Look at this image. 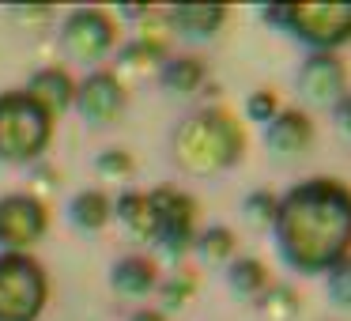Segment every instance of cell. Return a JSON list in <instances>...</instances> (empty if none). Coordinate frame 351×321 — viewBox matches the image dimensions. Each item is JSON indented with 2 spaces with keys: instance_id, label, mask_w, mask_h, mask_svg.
Listing matches in <instances>:
<instances>
[{
  "instance_id": "obj_1",
  "label": "cell",
  "mask_w": 351,
  "mask_h": 321,
  "mask_svg": "<svg viewBox=\"0 0 351 321\" xmlns=\"http://www.w3.org/2000/svg\"><path fill=\"white\" fill-rule=\"evenodd\" d=\"M276 246L295 272H328L351 257V189L336 178H310L280 197Z\"/></svg>"
},
{
  "instance_id": "obj_2",
  "label": "cell",
  "mask_w": 351,
  "mask_h": 321,
  "mask_svg": "<svg viewBox=\"0 0 351 321\" xmlns=\"http://www.w3.org/2000/svg\"><path fill=\"white\" fill-rule=\"evenodd\" d=\"M242 129L223 110H204L174 132V155L193 174H215V170L230 167V163L242 159Z\"/></svg>"
},
{
  "instance_id": "obj_3",
  "label": "cell",
  "mask_w": 351,
  "mask_h": 321,
  "mask_svg": "<svg viewBox=\"0 0 351 321\" xmlns=\"http://www.w3.org/2000/svg\"><path fill=\"white\" fill-rule=\"evenodd\" d=\"M265 19L306 42L313 54H336L351 42V4H283L265 8Z\"/></svg>"
},
{
  "instance_id": "obj_4",
  "label": "cell",
  "mask_w": 351,
  "mask_h": 321,
  "mask_svg": "<svg viewBox=\"0 0 351 321\" xmlns=\"http://www.w3.org/2000/svg\"><path fill=\"white\" fill-rule=\"evenodd\" d=\"M53 114L42 102H34L27 91L0 95V159L27 163L49 144Z\"/></svg>"
},
{
  "instance_id": "obj_5",
  "label": "cell",
  "mask_w": 351,
  "mask_h": 321,
  "mask_svg": "<svg viewBox=\"0 0 351 321\" xmlns=\"http://www.w3.org/2000/svg\"><path fill=\"white\" fill-rule=\"evenodd\" d=\"M46 302V276L23 253L0 257V321H34Z\"/></svg>"
},
{
  "instance_id": "obj_6",
  "label": "cell",
  "mask_w": 351,
  "mask_h": 321,
  "mask_svg": "<svg viewBox=\"0 0 351 321\" xmlns=\"http://www.w3.org/2000/svg\"><path fill=\"white\" fill-rule=\"evenodd\" d=\"M152 215H155V238L162 242L167 253H185L193 242V219H197V204L178 189H155L152 197Z\"/></svg>"
},
{
  "instance_id": "obj_7",
  "label": "cell",
  "mask_w": 351,
  "mask_h": 321,
  "mask_svg": "<svg viewBox=\"0 0 351 321\" xmlns=\"http://www.w3.org/2000/svg\"><path fill=\"white\" fill-rule=\"evenodd\" d=\"M298 91L310 106H336L348 99V69L336 54H310L298 69Z\"/></svg>"
},
{
  "instance_id": "obj_8",
  "label": "cell",
  "mask_w": 351,
  "mask_h": 321,
  "mask_svg": "<svg viewBox=\"0 0 351 321\" xmlns=\"http://www.w3.org/2000/svg\"><path fill=\"white\" fill-rule=\"evenodd\" d=\"M46 230V208L31 197H4L0 200V246L4 250H23L38 242Z\"/></svg>"
},
{
  "instance_id": "obj_9",
  "label": "cell",
  "mask_w": 351,
  "mask_h": 321,
  "mask_svg": "<svg viewBox=\"0 0 351 321\" xmlns=\"http://www.w3.org/2000/svg\"><path fill=\"white\" fill-rule=\"evenodd\" d=\"M64 46H69L80 61L102 57L114 46V23H110V16H102V12H95V8L76 12V16L69 19V27H64Z\"/></svg>"
},
{
  "instance_id": "obj_10",
  "label": "cell",
  "mask_w": 351,
  "mask_h": 321,
  "mask_svg": "<svg viewBox=\"0 0 351 321\" xmlns=\"http://www.w3.org/2000/svg\"><path fill=\"white\" fill-rule=\"evenodd\" d=\"M265 144L276 155H302L313 144V121L302 110H280L265 129Z\"/></svg>"
},
{
  "instance_id": "obj_11",
  "label": "cell",
  "mask_w": 351,
  "mask_h": 321,
  "mask_svg": "<svg viewBox=\"0 0 351 321\" xmlns=\"http://www.w3.org/2000/svg\"><path fill=\"white\" fill-rule=\"evenodd\" d=\"M121 106H125V91L110 72H95V76L84 80V87H80V110H84L87 121L106 125L121 114Z\"/></svg>"
},
{
  "instance_id": "obj_12",
  "label": "cell",
  "mask_w": 351,
  "mask_h": 321,
  "mask_svg": "<svg viewBox=\"0 0 351 321\" xmlns=\"http://www.w3.org/2000/svg\"><path fill=\"white\" fill-rule=\"evenodd\" d=\"M170 19L189 38H212L227 23V8H219V4H182V8L170 12Z\"/></svg>"
},
{
  "instance_id": "obj_13",
  "label": "cell",
  "mask_w": 351,
  "mask_h": 321,
  "mask_svg": "<svg viewBox=\"0 0 351 321\" xmlns=\"http://www.w3.org/2000/svg\"><path fill=\"white\" fill-rule=\"evenodd\" d=\"M27 95H31L34 102H42L49 114H61V110L72 102V80L64 76V72H57V69L38 72V76L31 80V87H27Z\"/></svg>"
},
{
  "instance_id": "obj_14",
  "label": "cell",
  "mask_w": 351,
  "mask_h": 321,
  "mask_svg": "<svg viewBox=\"0 0 351 321\" xmlns=\"http://www.w3.org/2000/svg\"><path fill=\"white\" fill-rule=\"evenodd\" d=\"M114 287L121 295H147L155 287V265L147 257H125L114 265Z\"/></svg>"
},
{
  "instance_id": "obj_15",
  "label": "cell",
  "mask_w": 351,
  "mask_h": 321,
  "mask_svg": "<svg viewBox=\"0 0 351 321\" xmlns=\"http://www.w3.org/2000/svg\"><path fill=\"white\" fill-rule=\"evenodd\" d=\"M230 287L238 291L242 298H257L268 291V268L253 257H242L230 265Z\"/></svg>"
},
{
  "instance_id": "obj_16",
  "label": "cell",
  "mask_w": 351,
  "mask_h": 321,
  "mask_svg": "<svg viewBox=\"0 0 351 321\" xmlns=\"http://www.w3.org/2000/svg\"><path fill=\"white\" fill-rule=\"evenodd\" d=\"M162 84L178 95H189L204 84V64L197 57H178V61H167L162 64Z\"/></svg>"
},
{
  "instance_id": "obj_17",
  "label": "cell",
  "mask_w": 351,
  "mask_h": 321,
  "mask_svg": "<svg viewBox=\"0 0 351 321\" xmlns=\"http://www.w3.org/2000/svg\"><path fill=\"white\" fill-rule=\"evenodd\" d=\"M117 212H121L125 227H132L140 238H155V215H152V200L140 197V193H125L117 200Z\"/></svg>"
},
{
  "instance_id": "obj_18",
  "label": "cell",
  "mask_w": 351,
  "mask_h": 321,
  "mask_svg": "<svg viewBox=\"0 0 351 321\" xmlns=\"http://www.w3.org/2000/svg\"><path fill=\"white\" fill-rule=\"evenodd\" d=\"M72 219L84 230H99L102 223L110 219V200L102 197V193H80V197L72 200Z\"/></svg>"
},
{
  "instance_id": "obj_19",
  "label": "cell",
  "mask_w": 351,
  "mask_h": 321,
  "mask_svg": "<svg viewBox=\"0 0 351 321\" xmlns=\"http://www.w3.org/2000/svg\"><path fill=\"white\" fill-rule=\"evenodd\" d=\"M265 313L272 321H291L298 313V298H295V291L291 287H268V295H265Z\"/></svg>"
},
{
  "instance_id": "obj_20",
  "label": "cell",
  "mask_w": 351,
  "mask_h": 321,
  "mask_svg": "<svg viewBox=\"0 0 351 321\" xmlns=\"http://www.w3.org/2000/svg\"><path fill=\"white\" fill-rule=\"evenodd\" d=\"M200 253H204L208 261H223V257H230L234 253V235H230L227 227H212V230H204L200 235Z\"/></svg>"
},
{
  "instance_id": "obj_21",
  "label": "cell",
  "mask_w": 351,
  "mask_h": 321,
  "mask_svg": "<svg viewBox=\"0 0 351 321\" xmlns=\"http://www.w3.org/2000/svg\"><path fill=\"white\" fill-rule=\"evenodd\" d=\"M276 208H280V197H272V193H250L245 197V215H250L257 227H272V219H276Z\"/></svg>"
},
{
  "instance_id": "obj_22",
  "label": "cell",
  "mask_w": 351,
  "mask_h": 321,
  "mask_svg": "<svg viewBox=\"0 0 351 321\" xmlns=\"http://www.w3.org/2000/svg\"><path fill=\"white\" fill-rule=\"evenodd\" d=\"M328 298L336 306H351V257L328 268Z\"/></svg>"
},
{
  "instance_id": "obj_23",
  "label": "cell",
  "mask_w": 351,
  "mask_h": 321,
  "mask_svg": "<svg viewBox=\"0 0 351 321\" xmlns=\"http://www.w3.org/2000/svg\"><path fill=\"white\" fill-rule=\"evenodd\" d=\"M276 114H280V102H276L272 91H257L250 99V117L253 121H272Z\"/></svg>"
},
{
  "instance_id": "obj_24",
  "label": "cell",
  "mask_w": 351,
  "mask_h": 321,
  "mask_svg": "<svg viewBox=\"0 0 351 321\" xmlns=\"http://www.w3.org/2000/svg\"><path fill=\"white\" fill-rule=\"evenodd\" d=\"M189 291H193V280H174V283H167V287H162V295H167V302L170 306H182L185 298H189Z\"/></svg>"
},
{
  "instance_id": "obj_25",
  "label": "cell",
  "mask_w": 351,
  "mask_h": 321,
  "mask_svg": "<svg viewBox=\"0 0 351 321\" xmlns=\"http://www.w3.org/2000/svg\"><path fill=\"white\" fill-rule=\"evenodd\" d=\"M132 163H129V155H121V152H110V155H102L99 159V170H110V174H125Z\"/></svg>"
},
{
  "instance_id": "obj_26",
  "label": "cell",
  "mask_w": 351,
  "mask_h": 321,
  "mask_svg": "<svg viewBox=\"0 0 351 321\" xmlns=\"http://www.w3.org/2000/svg\"><path fill=\"white\" fill-rule=\"evenodd\" d=\"M332 114H336V125H340V129L351 136V95H348L343 102H336V106H332Z\"/></svg>"
},
{
  "instance_id": "obj_27",
  "label": "cell",
  "mask_w": 351,
  "mask_h": 321,
  "mask_svg": "<svg viewBox=\"0 0 351 321\" xmlns=\"http://www.w3.org/2000/svg\"><path fill=\"white\" fill-rule=\"evenodd\" d=\"M132 321H162V313H155V310H144V313H136Z\"/></svg>"
}]
</instances>
